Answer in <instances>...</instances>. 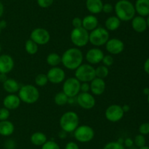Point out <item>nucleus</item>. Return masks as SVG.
Listing matches in <instances>:
<instances>
[{
  "label": "nucleus",
  "instance_id": "obj_38",
  "mask_svg": "<svg viewBox=\"0 0 149 149\" xmlns=\"http://www.w3.org/2000/svg\"><path fill=\"white\" fill-rule=\"evenodd\" d=\"M140 134H143V135H146L149 134V122L148 123H143L141 124L138 129Z\"/></svg>",
  "mask_w": 149,
  "mask_h": 149
},
{
  "label": "nucleus",
  "instance_id": "obj_35",
  "mask_svg": "<svg viewBox=\"0 0 149 149\" xmlns=\"http://www.w3.org/2000/svg\"><path fill=\"white\" fill-rule=\"evenodd\" d=\"M113 61H114V60H113V56L111 55H104L101 62H103V65L109 67L113 65Z\"/></svg>",
  "mask_w": 149,
  "mask_h": 149
},
{
  "label": "nucleus",
  "instance_id": "obj_8",
  "mask_svg": "<svg viewBox=\"0 0 149 149\" xmlns=\"http://www.w3.org/2000/svg\"><path fill=\"white\" fill-rule=\"evenodd\" d=\"M74 135L77 141L88 143L94 138L95 131L90 126L80 125L74 131Z\"/></svg>",
  "mask_w": 149,
  "mask_h": 149
},
{
  "label": "nucleus",
  "instance_id": "obj_7",
  "mask_svg": "<svg viewBox=\"0 0 149 149\" xmlns=\"http://www.w3.org/2000/svg\"><path fill=\"white\" fill-rule=\"evenodd\" d=\"M89 33L88 31L84 29L83 27L74 28L70 34L71 42L77 48L84 47L89 42Z\"/></svg>",
  "mask_w": 149,
  "mask_h": 149
},
{
  "label": "nucleus",
  "instance_id": "obj_25",
  "mask_svg": "<svg viewBox=\"0 0 149 149\" xmlns=\"http://www.w3.org/2000/svg\"><path fill=\"white\" fill-rule=\"evenodd\" d=\"M121 20L116 16H110L105 21V27L108 31H116L120 27Z\"/></svg>",
  "mask_w": 149,
  "mask_h": 149
},
{
  "label": "nucleus",
  "instance_id": "obj_27",
  "mask_svg": "<svg viewBox=\"0 0 149 149\" xmlns=\"http://www.w3.org/2000/svg\"><path fill=\"white\" fill-rule=\"evenodd\" d=\"M46 61L50 67H58L61 63V56L56 53H51L47 56Z\"/></svg>",
  "mask_w": 149,
  "mask_h": 149
},
{
  "label": "nucleus",
  "instance_id": "obj_19",
  "mask_svg": "<svg viewBox=\"0 0 149 149\" xmlns=\"http://www.w3.org/2000/svg\"><path fill=\"white\" fill-rule=\"evenodd\" d=\"M132 27L135 32L138 33H143L147 29L146 20L142 16H135L132 19Z\"/></svg>",
  "mask_w": 149,
  "mask_h": 149
},
{
  "label": "nucleus",
  "instance_id": "obj_1",
  "mask_svg": "<svg viewBox=\"0 0 149 149\" xmlns=\"http://www.w3.org/2000/svg\"><path fill=\"white\" fill-rule=\"evenodd\" d=\"M84 56L79 48L67 49L61 56V63L64 67L69 70H75L82 64Z\"/></svg>",
  "mask_w": 149,
  "mask_h": 149
},
{
  "label": "nucleus",
  "instance_id": "obj_49",
  "mask_svg": "<svg viewBox=\"0 0 149 149\" xmlns=\"http://www.w3.org/2000/svg\"><path fill=\"white\" fill-rule=\"evenodd\" d=\"M6 27H7V22L4 20H1L0 21V28H1V29H5Z\"/></svg>",
  "mask_w": 149,
  "mask_h": 149
},
{
  "label": "nucleus",
  "instance_id": "obj_24",
  "mask_svg": "<svg viewBox=\"0 0 149 149\" xmlns=\"http://www.w3.org/2000/svg\"><path fill=\"white\" fill-rule=\"evenodd\" d=\"M15 131V126L8 120L0 121V135L8 137L12 135Z\"/></svg>",
  "mask_w": 149,
  "mask_h": 149
},
{
  "label": "nucleus",
  "instance_id": "obj_23",
  "mask_svg": "<svg viewBox=\"0 0 149 149\" xmlns=\"http://www.w3.org/2000/svg\"><path fill=\"white\" fill-rule=\"evenodd\" d=\"M20 86L18 82L13 78H7L3 83V89L8 93H15L18 92Z\"/></svg>",
  "mask_w": 149,
  "mask_h": 149
},
{
  "label": "nucleus",
  "instance_id": "obj_51",
  "mask_svg": "<svg viewBox=\"0 0 149 149\" xmlns=\"http://www.w3.org/2000/svg\"><path fill=\"white\" fill-rule=\"evenodd\" d=\"M143 93L145 95H146V96H148L149 94V88H144L143 91Z\"/></svg>",
  "mask_w": 149,
  "mask_h": 149
},
{
  "label": "nucleus",
  "instance_id": "obj_42",
  "mask_svg": "<svg viewBox=\"0 0 149 149\" xmlns=\"http://www.w3.org/2000/svg\"><path fill=\"white\" fill-rule=\"evenodd\" d=\"M65 149H79L78 144L74 142H68L66 145H65Z\"/></svg>",
  "mask_w": 149,
  "mask_h": 149
},
{
  "label": "nucleus",
  "instance_id": "obj_28",
  "mask_svg": "<svg viewBox=\"0 0 149 149\" xmlns=\"http://www.w3.org/2000/svg\"><path fill=\"white\" fill-rule=\"evenodd\" d=\"M25 50L27 53L30 55H34L39 51V45L31 39H27L25 43Z\"/></svg>",
  "mask_w": 149,
  "mask_h": 149
},
{
  "label": "nucleus",
  "instance_id": "obj_2",
  "mask_svg": "<svg viewBox=\"0 0 149 149\" xmlns=\"http://www.w3.org/2000/svg\"><path fill=\"white\" fill-rule=\"evenodd\" d=\"M116 16L121 21H130L135 16L134 4L129 0H119L114 6Z\"/></svg>",
  "mask_w": 149,
  "mask_h": 149
},
{
  "label": "nucleus",
  "instance_id": "obj_26",
  "mask_svg": "<svg viewBox=\"0 0 149 149\" xmlns=\"http://www.w3.org/2000/svg\"><path fill=\"white\" fill-rule=\"evenodd\" d=\"M31 143L36 146H42L47 141V136L42 131H36L31 136Z\"/></svg>",
  "mask_w": 149,
  "mask_h": 149
},
{
  "label": "nucleus",
  "instance_id": "obj_32",
  "mask_svg": "<svg viewBox=\"0 0 149 149\" xmlns=\"http://www.w3.org/2000/svg\"><path fill=\"white\" fill-rule=\"evenodd\" d=\"M103 149H125V145L118 141L109 142L105 145Z\"/></svg>",
  "mask_w": 149,
  "mask_h": 149
},
{
  "label": "nucleus",
  "instance_id": "obj_13",
  "mask_svg": "<svg viewBox=\"0 0 149 149\" xmlns=\"http://www.w3.org/2000/svg\"><path fill=\"white\" fill-rule=\"evenodd\" d=\"M48 81L53 84H59L65 80V73L62 68L58 67H51L47 73Z\"/></svg>",
  "mask_w": 149,
  "mask_h": 149
},
{
  "label": "nucleus",
  "instance_id": "obj_20",
  "mask_svg": "<svg viewBox=\"0 0 149 149\" xmlns=\"http://www.w3.org/2000/svg\"><path fill=\"white\" fill-rule=\"evenodd\" d=\"M102 0H86V7L92 15L99 14L103 10Z\"/></svg>",
  "mask_w": 149,
  "mask_h": 149
},
{
  "label": "nucleus",
  "instance_id": "obj_30",
  "mask_svg": "<svg viewBox=\"0 0 149 149\" xmlns=\"http://www.w3.org/2000/svg\"><path fill=\"white\" fill-rule=\"evenodd\" d=\"M95 70V76L99 78L104 79L106 77H108L109 74V69L108 67H106L104 65L98 66Z\"/></svg>",
  "mask_w": 149,
  "mask_h": 149
},
{
  "label": "nucleus",
  "instance_id": "obj_16",
  "mask_svg": "<svg viewBox=\"0 0 149 149\" xmlns=\"http://www.w3.org/2000/svg\"><path fill=\"white\" fill-rule=\"evenodd\" d=\"M15 66L14 60L8 54L0 55V73L8 74L13 70Z\"/></svg>",
  "mask_w": 149,
  "mask_h": 149
},
{
  "label": "nucleus",
  "instance_id": "obj_55",
  "mask_svg": "<svg viewBox=\"0 0 149 149\" xmlns=\"http://www.w3.org/2000/svg\"><path fill=\"white\" fill-rule=\"evenodd\" d=\"M147 99H148V104H149V94L148 95V98H147Z\"/></svg>",
  "mask_w": 149,
  "mask_h": 149
},
{
  "label": "nucleus",
  "instance_id": "obj_45",
  "mask_svg": "<svg viewBox=\"0 0 149 149\" xmlns=\"http://www.w3.org/2000/svg\"><path fill=\"white\" fill-rule=\"evenodd\" d=\"M143 69L144 71L146 72V73L149 74V57L146 60V61L144 62L143 64Z\"/></svg>",
  "mask_w": 149,
  "mask_h": 149
},
{
  "label": "nucleus",
  "instance_id": "obj_29",
  "mask_svg": "<svg viewBox=\"0 0 149 149\" xmlns=\"http://www.w3.org/2000/svg\"><path fill=\"white\" fill-rule=\"evenodd\" d=\"M68 96L63 91H60L56 93L54 97V102L58 106H63L68 102Z\"/></svg>",
  "mask_w": 149,
  "mask_h": 149
},
{
  "label": "nucleus",
  "instance_id": "obj_3",
  "mask_svg": "<svg viewBox=\"0 0 149 149\" xmlns=\"http://www.w3.org/2000/svg\"><path fill=\"white\" fill-rule=\"evenodd\" d=\"M79 126V117L74 111H68L61 115L60 118V127L63 131L67 133L74 132Z\"/></svg>",
  "mask_w": 149,
  "mask_h": 149
},
{
  "label": "nucleus",
  "instance_id": "obj_52",
  "mask_svg": "<svg viewBox=\"0 0 149 149\" xmlns=\"http://www.w3.org/2000/svg\"><path fill=\"white\" fill-rule=\"evenodd\" d=\"M139 149H149V146L144 145V146H143V147L139 148Z\"/></svg>",
  "mask_w": 149,
  "mask_h": 149
},
{
  "label": "nucleus",
  "instance_id": "obj_37",
  "mask_svg": "<svg viewBox=\"0 0 149 149\" xmlns=\"http://www.w3.org/2000/svg\"><path fill=\"white\" fill-rule=\"evenodd\" d=\"M37 4L42 8H48L53 4L54 0H36Z\"/></svg>",
  "mask_w": 149,
  "mask_h": 149
},
{
  "label": "nucleus",
  "instance_id": "obj_54",
  "mask_svg": "<svg viewBox=\"0 0 149 149\" xmlns=\"http://www.w3.org/2000/svg\"><path fill=\"white\" fill-rule=\"evenodd\" d=\"M1 44H0V53H1Z\"/></svg>",
  "mask_w": 149,
  "mask_h": 149
},
{
  "label": "nucleus",
  "instance_id": "obj_33",
  "mask_svg": "<svg viewBox=\"0 0 149 149\" xmlns=\"http://www.w3.org/2000/svg\"><path fill=\"white\" fill-rule=\"evenodd\" d=\"M134 144L138 148H141L143 146L146 145V140L145 135H143V134H137L135 137L134 139Z\"/></svg>",
  "mask_w": 149,
  "mask_h": 149
},
{
  "label": "nucleus",
  "instance_id": "obj_34",
  "mask_svg": "<svg viewBox=\"0 0 149 149\" xmlns=\"http://www.w3.org/2000/svg\"><path fill=\"white\" fill-rule=\"evenodd\" d=\"M42 149H61L59 145L53 140H47L42 145Z\"/></svg>",
  "mask_w": 149,
  "mask_h": 149
},
{
  "label": "nucleus",
  "instance_id": "obj_41",
  "mask_svg": "<svg viewBox=\"0 0 149 149\" xmlns=\"http://www.w3.org/2000/svg\"><path fill=\"white\" fill-rule=\"evenodd\" d=\"M90 91V86L89 83H81L80 86V91L89 92Z\"/></svg>",
  "mask_w": 149,
  "mask_h": 149
},
{
  "label": "nucleus",
  "instance_id": "obj_22",
  "mask_svg": "<svg viewBox=\"0 0 149 149\" xmlns=\"http://www.w3.org/2000/svg\"><path fill=\"white\" fill-rule=\"evenodd\" d=\"M134 6L138 15L142 17L149 15V0H136Z\"/></svg>",
  "mask_w": 149,
  "mask_h": 149
},
{
  "label": "nucleus",
  "instance_id": "obj_17",
  "mask_svg": "<svg viewBox=\"0 0 149 149\" xmlns=\"http://www.w3.org/2000/svg\"><path fill=\"white\" fill-rule=\"evenodd\" d=\"M90 91L92 93L96 96H100L104 93L106 90V82L104 79L99 78L95 77L90 82Z\"/></svg>",
  "mask_w": 149,
  "mask_h": 149
},
{
  "label": "nucleus",
  "instance_id": "obj_43",
  "mask_svg": "<svg viewBox=\"0 0 149 149\" xmlns=\"http://www.w3.org/2000/svg\"><path fill=\"white\" fill-rule=\"evenodd\" d=\"M124 144H125V146L127 148H131L134 144V141L132 138L130 137H128V138L125 139L124 140Z\"/></svg>",
  "mask_w": 149,
  "mask_h": 149
},
{
  "label": "nucleus",
  "instance_id": "obj_46",
  "mask_svg": "<svg viewBox=\"0 0 149 149\" xmlns=\"http://www.w3.org/2000/svg\"><path fill=\"white\" fill-rule=\"evenodd\" d=\"M8 78L6 74H2V73H0V83H4L7 79Z\"/></svg>",
  "mask_w": 149,
  "mask_h": 149
},
{
  "label": "nucleus",
  "instance_id": "obj_15",
  "mask_svg": "<svg viewBox=\"0 0 149 149\" xmlns=\"http://www.w3.org/2000/svg\"><path fill=\"white\" fill-rule=\"evenodd\" d=\"M104 53L101 49L98 48H93L89 50L86 53V61L90 64H99L103 60Z\"/></svg>",
  "mask_w": 149,
  "mask_h": 149
},
{
  "label": "nucleus",
  "instance_id": "obj_10",
  "mask_svg": "<svg viewBox=\"0 0 149 149\" xmlns=\"http://www.w3.org/2000/svg\"><path fill=\"white\" fill-rule=\"evenodd\" d=\"M125 112L121 105L113 104L106 108L105 111V116L109 121L112 123L119 122L123 118Z\"/></svg>",
  "mask_w": 149,
  "mask_h": 149
},
{
  "label": "nucleus",
  "instance_id": "obj_31",
  "mask_svg": "<svg viewBox=\"0 0 149 149\" xmlns=\"http://www.w3.org/2000/svg\"><path fill=\"white\" fill-rule=\"evenodd\" d=\"M35 84L37 86H39V87H43L45 85L47 84L48 79L47 77L46 74H44V73H40V74H38L35 77Z\"/></svg>",
  "mask_w": 149,
  "mask_h": 149
},
{
  "label": "nucleus",
  "instance_id": "obj_6",
  "mask_svg": "<svg viewBox=\"0 0 149 149\" xmlns=\"http://www.w3.org/2000/svg\"><path fill=\"white\" fill-rule=\"evenodd\" d=\"M95 77V70L90 64H81L75 70V77L80 83H90Z\"/></svg>",
  "mask_w": 149,
  "mask_h": 149
},
{
  "label": "nucleus",
  "instance_id": "obj_11",
  "mask_svg": "<svg viewBox=\"0 0 149 149\" xmlns=\"http://www.w3.org/2000/svg\"><path fill=\"white\" fill-rule=\"evenodd\" d=\"M30 39L38 45H46L50 40V34L44 28H36L31 33Z\"/></svg>",
  "mask_w": 149,
  "mask_h": 149
},
{
  "label": "nucleus",
  "instance_id": "obj_50",
  "mask_svg": "<svg viewBox=\"0 0 149 149\" xmlns=\"http://www.w3.org/2000/svg\"><path fill=\"white\" fill-rule=\"evenodd\" d=\"M66 134H67V132H65V131H60V133H59V137H61V138H65V137H66Z\"/></svg>",
  "mask_w": 149,
  "mask_h": 149
},
{
  "label": "nucleus",
  "instance_id": "obj_39",
  "mask_svg": "<svg viewBox=\"0 0 149 149\" xmlns=\"http://www.w3.org/2000/svg\"><path fill=\"white\" fill-rule=\"evenodd\" d=\"M113 10H114V7L111 3H106V4H103L102 12L106 13V14H109V13H111Z\"/></svg>",
  "mask_w": 149,
  "mask_h": 149
},
{
  "label": "nucleus",
  "instance_id": "obj_4",
  "mask_svg": "<svg viewBox=\"0 0 149 149\" xmlns=\"http://www.w3.org/2000/svg\"><path fill=\"white\" fill-rule=\"evenodd\" d=\"M17 95L21 102L29 105L37 102L40 96V93L37 88L31 84L21 86L19 89Z\"/></svg>",
  "mask_w": 149,
  "mask_h": 149
},
{
  "label": "nucleus",
  "instance_id": "obj_48",
  "mask_svg": "<svg viewBox=\"0 0 149 149\" xmlns=\"http://www.w3.org/2000/svg\"><path fill=\"white\" fill-rule=\"evenodd\" d=\"M122 110H123L124 112H129L130 110V107L128 105H124L123 106H122Z\"/></svg>",
  "mask_w": 149,
  "mask_h": 149
},
{
  "label": "nucleus",
  "instance_id": "obj_14",
  "mask_svg": "<svg viewBox=\"0 0 149 149\" xmlns=\"http://www.w3.org/2000/svg\"><path fill=\"white\" fill-rule=\"evenodd\" d=\"M125 49V43L118 38L109 39L106 43V50L111 55H118Z\"/></svg>",
  "mask_w": 149,
  "mask_h": 149
},
{
  "label": "nucleus",
  "instance_id": "obj_18",
  "mask_svg": "<svg viewBox=\"0 0 149 149\" xmlns=\"http://www.w3.org/2000/svg\"><path fill=\"white\" fill-rule=\"evenodd\" d=\"M21 100L18 95L15 93H9L3 99V105L9 110H13L19 108Z\"/></svg>",
  "mask_w": 149,
  "mask_h": 149
},
{
  "label": "nucleus",
  "instance_id": "obj_53",
  "mask_svg": "<svg viewBox=\"0 0 149 149\" xmlns=\"http://www.w3.org/2000/svg\"><path fill=\"white\" fill-rule=\"evenodd\" d=\"M146 23H147V26L149 28V15H148V17H147V18L146 19Z\"/></svg>",
  "mask_w": 149,
  "mask_h": 149
},
{
  "label": "nucleus",
  "instance_id": "obj_56",
  "mask_svg": "<svg viewBox=\"0 0 149 149\" xmlns=\"http://www.w3.org/2000/svg\"><path fill=\"white\" fill-rule=\"evenodd\" d=\"M1 28H0V34H1Z\"/></svg>",
  "mask_w": 149,
  "mask_h": 149
},
{
  "label": "nucleus",
  "instance_id": "obj_21",
  "mask_svg": "<svg viewBox=\"0 0 149 149\" xmlns=\"http://www.w3.org/2000/svg\"><path fill=\"white\" fill-rule=\"evenodd\" d=\"M98 26V19L94 15H88L82 19V27L87 31H93Z\"/></svg>",
  "mask_w": 149,
  "mask_h": 149
},
{
  "label": "nucleus",
  "instance_id": "obj_9",
  "mask_svg": "<svg viewBox=\"0 0 149 149\" xmlns=\"http://www.w3.org/2000/svg\"><path fill=\"white\" fill-rule=\"evenodd\" d=\"M81 83L75 77H68L63 81V91L69 98H74L80 93Z\"/></svg>",
  "mask_w": 149,
  "mask_h": 149
},
{
  "label": "nucleus",
  "instance_id": "obj_5",
  "mask_svg": "<svg viewBox=\"0 0 149 149\" xmlns=\"http://www.w3.org/2000/svg\"><path fill=\"white\" fill-rule=\"evenodd\" d=\"M109 39H110V34L109 31L106 28L98 27V26L94 30L91 31L89 35V42L97 48L106 45Z\"/></svg>",
  "mask_w": 149,
  "mask_h": 149
},
{
  "label": "nucleus",
  "instance_id": "obj_40",
  "mask_svg": "<svg viewBox=\"0 0 149 149\" xmlns=\"http://www.w3.org/2000/svg\"><path fill=\"white\" fill-rule=\"evenodd\" d=\"M72 26L74 28H80L82 27V19L79 17H75L72 20Z\"/></svg>",
  "mask_w": 149,
  "mask_h": 149
},
{
  "label": "nucleus",
  "instance_id": "obj_44",
  "mask_svg": "<svg viewBox=\"0 0 149 149\" xmlns=\"http://www.w3.org/2000/svg\"><path fill=\"white\" fill-rule=\"evenodd\" d=\"M5 145H6V147H7V149H13V147L15 146V143L13 140H9L6 142Z\"/></svg>",
  "mask_w": 149,
  "mask_h": 149
},
{
  "label": "nucleus",
  "instance_id": "obj_36",
  "mask_svg": "<svg viewBox=\"0 0 149 149\" xmlns=\"http://www.w3.org/2000/svg\"><path fill=\"white\" fill-rule=\"evenodd\" d=\"M10 115V112L8 109L4 108H0V121L8 120Z\"/></svg>",
  "mask_w": 149,
  "mask_h": 149
},
{
  "label": "nucleus",
  "instance_id": "obj_12",
  "mask_svg": "<svg viewBox=\"0 0 149 149\" xmlns=\"http://www.w3.org/2000/svg\"><path fill=\"white\" fill-rule=\"evenodd\" d=\"M77 102L83 109L90 110L94 108L96 101L92 93L89 92H81L77 96Z\"/></svg>",
  "mask_w": 149,
  "mask_h": 149
},
{
  "label": "nucleus",
  "instance_id": "obj_47",
  "mask_svg": "<svg viewBox=\"0 0 149 149\" xmlns=\"http://www.w3.org/2000/svg\"><path fill=\"white\" fill-rule=\"evenodd\" d=\"M4 4H2L1 1H0V18L4 14Z\"/></svg>",
  "mask_w": 149,
  "mask_h": 149
}]
</instances>
